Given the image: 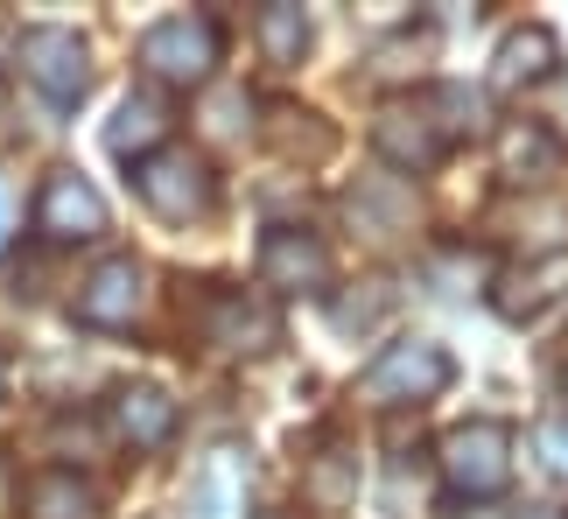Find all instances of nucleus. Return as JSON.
I'll list each match as a JSON object with an SVG mask.
<instances>
[{"instance_id": "23", "label": "nucleus", "mask_w": 568, "mask_h": 519, "mask_svg": "<svg viewBox=\"0 0 568 519\" xmlns=\"http://www.w3.org/2000/svg\"><path fill=\"white\" fill-rule=\"evenodd\" d=\"M8 225H14V197L0 190V246H8Z\"/></svg>"}, {"instance_id": "21", "label": "nucleus", "mask_w": 568, "mask_h": 519, "mask_svg": "<svg viewBox=\"0 0 568 519\" xmlns=\"http://www.w3.org/2000/svg\"><path fill=\"white\" fill-rule=\"evenodd\" d=\"M540 457L555 470H568V421H540Z\"/></svg>"}, {"instance_id": "7", "label": "nucleus", "mask_w": 568, "mask_h": 519, "mask_svg": "<svg viewBox=\"0 0 568 519\" xmlns=\"http://www.w3.org/2000/svg\"><path fill=\"white\" fill-rule=\"evenodd\" d=\"M105 225H113V211L92 183L78 176V169H50L36 190V232L57 246H78V240H105Z\"/></svg>"}, {"instance_id": "18", "label": "nucleus", "mask_w": 568, "mask_h": 519, "mask_svg": "<svg viewBox=\"0 0 568 519\" xmlns=\"http://www.w3.org/2000/svg\"><path fill=\"white\" fill-rule=\"evenodd\" d=\"M422 105H428V120H435V134H443V141L485 126V92H470V84H435Z\"/></svg>"}, {"instance_id": "20", "label": "nucleus", "mask_w": 568, "mask_h": 519, "mask_svg": "<svg viewBox=\"0 0 568 519\" xmlns=\"http://www.w3.org/2000/svg\"><path fill=\"white\" fill-rule=\"evenodd\" d=\"M358 288L365 295H331V323H337V330H365V323H379L386 316V281H358Z\"/></svg>"}, {"instance_id": "17", "label": "nucleus", "mask_w": 568, "mask_h": 519, "mask_svg": "<svg viewBox=\"0 0 568 519\" xmlns=\"http://www.w3.org/2000/svg\"><path fill=\"white\" fill-rule=\"evenodd\" d=\"M260 42H267V57L288 71V63H302V50H310V14H302L295 0H267V8H260Z\"/></svg>"}, {"instance_id": "9", "label": "nucleus", "mask_w": 568, "mask_h": 519, "mask_svg": "<svg viewBox=\"0 0 568 519\" xmlns=\"http://www.w3.org/2000/svg\"><path fill=\"white\" fill-rule=\"evenodd\" d=\"M260 288L274 295H323L331 288V246L302 225H274L260 240Z\"/></svg>"}, {"instance_id": "4", "label": "nucleus", "mask_w": 568, "mask_h": 519, "mask_svg": "<svg viewBox=\"0 0 568 519\" xmlns=\"http://www.w3.org/2000/svg\"><path fill=\"white\" fill-rule=\"evenodd\" d=\"M217 50H225V35H217L211 14H162L155 29L141 35V71L155 84H204Z\"/></svg>"}, {"instance_id": "19", "label": "nucleus", "mask_w": 568, "mask_h": 519, "mask_svg": "<svg viewBox=\"0 0 568 519\" xmlns=\"http://www.w3.org/2000/svg\"><path fill=\"white\" fill-rule=\"evenodd\" d=\"M232 470H239L232 449H225V457H211L204 470H196V485H190L183 506H190L196 519H232V506H239V499H232Z\"/></svg>"}, {"instance_id": "16", "label": "nucleus", "mask_w": 568, "mask_h": 519, "mask_svg": "<svg viewBox=\"0 0 568 519\" xmlns=\"http://www.w3.org/2000/svg\"><path fill=\"white\" fill-rule=\"evenodd\" d=\"M302 499H310L316 512H344L358 499V464L344 457V449H323V457L310 464V478H302Z\"/></svg>"}, {"instance_id": "15", "label": "nucleus", "mask_w": 568, "mask_h": 519, "mask_svg": "<svg viewBox=\"0 0 568 519\" xmlns=\"http://www.w3.org/2000/svg\"><path fill=\"white\" fill-rule=\"evenodd\" d=\"M105 147H113V155H126V162H141V155H155V147H169V99H162V92L120 99L113 126H105Z\"/></svg>"}, {"instance_id": "24", "label": "nucleus", "mask_w": 568, "mask_h": 519, "mask_svg": "<svg viewBox=\"0 0 568 519\" xmlns=\"http://www.w3.org/2000/svg\"><path fill=\"white\" fill-rule=\"evenodd\" d=\"M0 400H8V365H0Z\"/></svg>"}, {"instance_id": "12", "label": "nucleus", "mask_w": 568, "mask_h": 519, "mask_svg": "<svg viewBox=\"0 0 568 519\" xmlns=\"http://www.w3.org/2000/svg\"><path fill=\"white\" fill-rule=\"evenodd\" d=\"M561 162H568V147L548 134L540 120H506L498 126V176L506 183H548V176H561Z\"/></svg>"}, {"instance_id": "25", "label": "nucleus", "mask_w": 568, "mask_h": 519, "mask_svg": "<svg viewBox=\"0 0 568 519\" xmlns=\"http://www.w3.org/2000/svg\"><path fill=\"white\" fill-rule=\"evenodd\" d=\"M260 519H288V512H260Z\"/></svg>"}, {"instance_id": "5", "label": "nucleus", "mask_w": 568, "mask_h": 519, "mask_svg": "<svg viewBox=\"0 0 568 519\" xmlns=\"http://www.w3.org/2000/svg\"><path fill=\"white\" fill-rule=\"evenodd\" d=\"M14 63H21V78H29L50 105H78L84 92H92V50H84L78 29H57V21L21 29Z\"/></svg>"}, {"instance_id": "3", "label": "nucleus", "mask_w": 568, "mask_h": 519, "mask_svg": "<svg viewBox=\"0 0 568 519\" xmlns=\"http://www.w3.org/2000/svg\"><path fill=\"white\" fill-rule=\"evenodd\" d=\"M134 190H141V204L155 211V218H204L211 197H217V176H211V162L196 155V147L183 141H169L155 147V155H141L134 162Z\"/></svg>"}, {"instance_id": "26", "label": "nucleus", "mask_w": 568, "mask_h": 519, "mask_svg": "<svg viewBox=\"0 0 568 519\" xmlns=\"http://www.w3.org/2000/svg\"><path fill=\"white\" fill-rule=\"evenodd\" d=\"M561 386H568V373H561Z\"/></svg>"}, {"instance_id": "2", "label": "nucleus", "mask_w": 568, "mask_h": 519, "mask_svg": "<svg viewBox=\"0 0 568 519\" xmlns=\"http://www.w3.org/2000/svg\"><path fill=\"white\" fill-rule=\"evenodd\" d=\"M449 379H456V358L443 352V344H428V337H400V344H386V352L365 365L358 394L373 400V407H422V400L443 394Z\"/></svg>"}, {"instance_id": "11", "label": "nucleus", "mask_w": 568, "mask_h": 519, "mask_svg": "<svg viewBox=\"0 0 568 519\" xmlns=\"http://www.w3.org/2000/svg\"><path fill=\"white\" fill-rule=\"evenodd\" d=\"M561 71V35L548 21H527V29H513L498 42L491 57V92H534V84H548Z\"/></svg>"}, {"instance_id": "8", "label": "nucleus", "mask_w": 568, "mask_h": 519, "mask_svg": "<svg viewBox=\"0 0 568 519\" xmlns=\"http://www.w3.org/2000/svg\"><path fill=\"white\" fill-rule=\"evenodd\" d=\"M148 309V267L134 253H113V260H99L92 274H84V288H78V323L84 330H126Z\"/></svg>"}, {"instance_id": "6", "label": "nucleus", "mask_w": 568, "mask_h": 519, "mask_svg": "<svg viewBox=\"0 0 568 519\" xmlns=\"http://www.w3.org/2000/svg\"><path fill=\"white\" fill-rule=\"evenodd\" d=\"M204 344L211 352H232V358H260V352H274L281 344V309H274V295L267 288H217L204 302Z\"/></svg>"}, {"instance_id": "14", "label": "nucleus", "mask_w": 568, "mask_h": 519, "mask_svg": "<svg viewBox=\"0 0 568 519\" xmlns=\"http://www.w3.org/2000/svg\"><path fill=\"white\" fill-rule=\"evenodd\" d=\"M21 512H29V519H99V485L78 478L71 464L36 470L29 491H21Z\"/></svg>"}, {"instance_id": "13", "label": "nucleus", "mask_w": 568, "mask_h": 519, "mask_svg": "<svg viewBox=\"0 0 568 519\" xmlns=\"http://www.w3.org/2000/svg\"><path fill=\"white\" fill-rule=\"evenodd\" d=\"M113 436L134 442V449H162L176 436V400L162 386H120L113 394Z\"/></svg>"}, {"instance_id": "1", "label": "nucleus", "mask_w": 568, "mask_h": 519, "mask_svg": "<svg viewBox=\"0 0 568 519\" xmlns=\"http://www.w3.org/2000/svg\"><path fill=\"white\" fill-rule=\"evenodd\" d=\"M443 485L449 499H498L513 485V421L477 415L443 436Z\"/></svg>"}, {"instance_id": "10", "label": "nucleus", "mask_w": 568, "mask_h": 519, "mask_svg": "<svg viewBox=\"0 0 568 519\" xmlns=\"http://www.w3.org/2000/svg\"><path fill=\"white\" fill-rule=\"evenodd\" d=\"M373 147H379L393 169H407V176H422V169H435V162L449 155V141L435 134V120H428L422 99H393V105H379Z\"/></svg>"}, {"instance_id": "22", "label": "nucleus", "mask_w": 568, "mask_h": 519, "mask_svg": "<svg viewBox=\"0 0 568 519\" xmlns=\"http://www.w3.org/2000/svg\"><path fill=\"white\" fill-rule=\"evenodd\" d=\"M50 442H57V449H92V421H71V415H63V421L50 428Z\"/></svg>"}]
</instances>
